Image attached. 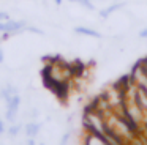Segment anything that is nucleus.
<instances>
[{
    "mask_svg": "<svg viewBox=\"0 0 147 145\" xmlns=\"http://www.w3.org/2000/svg\"><path fill=\"white\" fill-rule=\"evenodd\" d=\"M78 35H86V36H92V38H101V33L93 28H89V27H76L74 28Z\"/></svg>",
    "mask_w": 147,
    "mask_h": 145,
    "instance_id": "nucleus-2",
    "label": "nucleus"
},
{
    "mask_svg": "<svg viewBox=\"0 0 147 145\" xmlns=\"http://www.w3.org/2000/svg\"><path fill=\"white\" fill-rule=\"evenodd\" d=\"M16 115H18V109H13V107H7V112H5V117H7L8 122L13 123L16 120Z\"/></svg>",
    "mask_w": 147,
    "mask_h": 145,
    "instance_id": "nucleus-4",
    "label": "nucleus"
},
{
    "mask_svg": "<svg viewBox=\"0 0 147 145\" xmlns=\"http://www.w3.org/2000/svg\"><path fill=\"white\" fill-rule=\"evenodd\" d=\"M40 129H41V125H40L38 122H30L26 125V134L27 137H36V134L40 132Z\"/></svg>",
    "mask_w": 147,
    "mask_h": 145,
    "instance_id": "nucleus-1",
    "label": "nucleus"
},
{
    "mask_svg": "<svg viewBox=\"0 0 147 145\" xmlns=\"http://www.w3.org/2000/svg\"><path fill=\"white\" fill-rule=\"evenodd\" d=\"M26 30L32 32V33H38V35H43V30H40V28H36V27H30V25H27V27H26Z\"/></svg>",
    "mask_w": 147,
    "mask_h": 145,
    "instance_id": "nucleus-8",
    "label": "nucleus"
},
{
    "mask_svg": "<svg viewBox=\"0 0 147 145\" xmlns=\"http://www.w3.org/2000/svg\"><path fill=\"white\" fill-rule=\"evenodd\" d=\"M40 145H45V144H40Z\"/></svg>",
    "mask_w": 147,
    "mask_h": 145,
    "instance_id": "nucleus-17",
    "label": "nucleus"
},
{
    "mask_svg": "<svg viewBox=\"0 0 147 145\" xmlns=\"http://www.w3.org/2000/svg\"><path fill=\"white\" fill-rule=\"evenodd\" d=\"M122 8H123V3H114V5L108 6L106 9H103V11L100 13V16H101L103 19H106L109 14H112V13H114L115 9H122Z\"/></svg>",
    "mask_w": 147,
    "mask_h": 145,
    "instance_id": "nucleus-3",
    "label": "nucleus"
},
{
    "mask_svg": "<svg viewBox=\"0 0 147 145\" xmlns=\"http://www.w3.org/2000/svg\"><path fill=\"white\" fill-rule=\"evenodd\" d=\"M139 38L141 40H147V27H144L142 30L139 32Z\"/></svg>",
    "mask_w": 147,
    "mask_h": 145,
    "instance_id": "nucleus-10",
    "label": "nucleus"
},
{
    "mask_svg": "<svg viewBox=\"0 0 147 145\" xmlns=\"http://www.w3.org/2000/svg\"><path fill=\"white\" fill-rule=\"evenodd\" d=\"M30 115H32V117H36V115H38V110H36V109H33V110H32V113H30Z\"/></svg>",
    "mask_w": 147,
    "mask_h": 145,
    "instance_id": "nucleus-14",
    "label": "nucleus"
},
{
    "mask_svg": "<svg viewBox=\"0 0 147 145\" xmlns=\"http://www.w3.org/2000/svg\"><path fill=\"white\" fill-rule=\"evenodd\" d=\"M54 2L57 3V5H60V3H62V0H54Z\"/></svg>",
    "mask_w": 147,
    "mask_h": 145,
    "instance_id": "nucleus-16",
    "label": "nucleus"
},
{
    "mask_svg": "<svg viewBox=\"0 0 147 145\" xmlns=\"http://www.w3.org/2000/svg\"><path fill=\"white\" fill-rule=\"evenodd\" d=\"M142 63L146 65V68H147V58H144V60H142Z\"/></svg>",
    "mask_w": 147,
    "mask_h": 145,
    "instance_id": "nucleus-15",
    "label": "nucleus"
},
{
    "mask_svg": "<svg viewBox=\"0 0 147 145\" xmlns=\"http://www.w3.org/2000/svg\"><path fill=\"white\" fill-rule=\"evenodd\" d=\"M70 2L81 3V5H82V6H86L87 9H93V3H92V0H70Z\"/></svg>",
    "mask_w": 147,
    "mask_h": 145,
    "instance_id": "nucleus-5",
    "label": "nucleus"
},
{
    "mask_svg": "<svg viewBox=\"0 0 147 145\" xmlns=\"http://www.w3.org/2000/svg\"><path fill=\"white\" fill-rule=\"evenodd\" d=\"M8 19H11V17H10V14H8L7 11H0V22L8 21Z\"/></svg>",
    "mask_w": 147,
    "mask_h": 145,
    "instance_id": "nucleus-9",
    "label": "nucleus"
},
{
    "mask_svg": "<svg viewBox=\"0 0 147 145\" xmlns=\"http://www.w3.org/2000/svg\"><path fill=\"white\" fill-rule=\"evenodd\" d=\"M3 58H5V55H3V50H2V47H0V63L3 62Z\"/></svg>",
    "mask_w": 147,
    "mask_h": 145,
    "instance_id": "nucleus-13",
    "label": "nucleus"
},
{
    "mask_svg": "<svg viewBox=\"0 0 147 145\" xmlns=\"http://www.w3.org/2000/svg\"><path fill=\"white\" fill-rule=\"evenodd\" d=\"M70 139H71V134L70 132H65L63 137H62V140H60V145H67L68 142H70Z\"/></svg>",
    "mask_w": 147,
    "mask_h": 145,
    "instance_id": "nucleus-7",
    "label": "nucleus"
},
{
    "mask_svg": "<svg viewBox=\"0 0 147 145\" xmlns=\"http://www.w3.org/2000/svg\"><path fill=\"white\" fill-rule=\"evenodd\" d=\"M3 132H5V125L2 122V118H0V134H3Z\"/></svg>",
    "mask_w": 147,
    "mask_h": 145,
    "instance_id": "nucleus-11",
    "label": "nucleus"
},
{
    "mask_svg": "<svg viewBox=\"0 0 147 145\" xmlns=\"http://www.w3.org/2000/svg\"><path fill=\"white\" fill-rule=\"evenodd\" d=\"M21 131V125H14V126H10L8 128V134H11L14 137V136H18V132Z\"/></svg>",
    "mask_w": 147,
    "mask_h": 145,
    "instance_id": "nucleus-6",
    "label": "nucleus"
},
{
    "mask_svg": "<svg viewBox=\"0 0 147 145\" xmlns=\"http://www.w3.org/2000/svg\"><path fill=\"white\" fill-rule=\"evenodd\" d=\"M27 145H36L35 140H33V137H29V140H27Z\"/></svg>",
    "mask_w": 147,
    "mask_h": 145,
    "instance_id": "nucleus-12",
    "label": "nucleus"
}]
</instances>
